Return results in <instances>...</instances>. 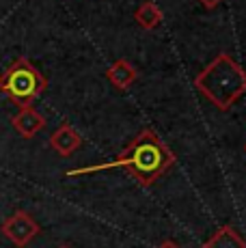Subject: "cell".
Wrapping results in <instances>:
<instances>
[{"label":"cell","mask_w":246,"mask_h":248,"mask_svg":"<svg viewBox=\"0 0 246 248\" xmlns=\"http://www.w3.org/2000/svg\"><path fill=\"white\" fill-rule=\"evenodd\" d=\"M134 20L138 22L145 31H151V28H155L160 22H162V11H160V7L154 2V0H145V2L136 9Z\"/></svg>","instance_id":"9"},{"label":"cell","mask_w":246,"mask_h":248,"mask_svg":"<svg viewBox=\"0 0 246 248\" xmlns=\"http://www.w3.org/2000/svg\"><path fill=\"white\" fill-rule=\"evenodd\" d=\"M48 82L28 59H17L2 76H0V91L9 95L13 104L20 108L32 106L37 97L46 91Z\"/></svg>","instance_id":"3"},{"label":"cell","mask_w":246,"mask_h":248,"mask_svg":"<svg viewBox=\"0 0 246 248\" xmlns=\"http://www.w3.org/2000/svg\"><path fill=\"white\" fill-rule=\"evenodd\" d=\"M59 248H69V246H59Z\"/></svg>","instance_id":"12"},{"label":"cell","mask_w":246,"mask_h":248,"mask_svg":"<svg viewBox=\"0 0 246 248\" xmlns=\"http://www.w3.org/2000/svg\"><path fill=\"white\" fill-rule=\"evenodd\" d=\"M173 164H175L173 151L155 136V132L143 130L125 147V151L117 160L106 162V164H97V166L72 169L67 170V177L99 173V170H110V169H125L140 186H151L155 179L162 177Z\"/></svg>","instance_id":"1"},{"label":"cell","mask_w":246,"mask_h":248,"mask_svg":"<svg viewBox=\"0 0 246 248\" xmlns=\"http://www.w3.org/2000/svg\"><path fill=\"white\" fill-rule=\"evenodd\" d=\"M106 78H108V82H110L115 89L127 91L132 84L136 82V78H138V71L132 67L127 61L119 59L117 63H112L110 67L106 69Z\"/></svg>","instance_id":"7"},{"label":"cell","mask_w":246,"mask_h":248,"mask_svg":"<svg viewBox=\"0 0 246 248\" xmlns=\"http://www.w3.org/2000/svg\"><path fill=\"white\" fill-rule=\"evenodd\" d=\"M80 145H82V136H80L69 123L59 125L50 136V147L61 155V158L74 155L76 151L80 149Z\"/></svg>","instance_id":"5"},{"label":"cell","mask_w":246,"mask_h":248,"mask_svg":"<svg viewBox=\"0 0 246 248\" xmlns=\"http://www.w3.org/2000/svg\"><path fill=\"white\" fill-rule=\"evenodd\" d=\"M11 125L22 138H35L46 127V117L32 106L20 108V112L11 119Z\"/></svg>","instance_id":"6"},{"label":"cell","mask_w":246,"mask_h":248,"mask_svg":"<svg viewBox=\"0 0 246 248\" xmlns=\"http://www.w3.org/2000/svg\"><path fill=\"white\" fill-rule=\"evenodd\" d=\"M199 2H201L205 9H216L222 2V0H199Z\"/></svg>","instance_id":"10"},{"label":"cell","mask_w":246,"mask_h":248,"mask_svg":"<svg viewBox=\"0 0 246 248\" xmlns=\"http://www.w3.org/2000/svg\"><path fill=\"white\" fill-rule=\"evenodd\" d=\"M0 231H2V235L7 237L13 246L26 248L37 235H39V225H37V220L28 212L17 209L15 214H11V216L2 222Z\"/></svg>","instance_id":"4"},{"label":"cell","mask_w":246,"mask_h":248,"mask_svg":"<svg viewBox=\"0 0 246 248\" xmlns=\"http://www.w3.org/2000/svg\"><path fill=\"white\" fill-rule=\"evenodd\" d=\"M195 89L220 110H229L246 93V71L229 54H218L195 78Z\"/></svg>","instance_id":"2"},{"label":"cell","mask_w":246,"mask_h":248,"mask_svg":"<svg viewBox=\"0 0 246 248\" xmlns=\"http://www.w3.org/2000/svg\"><path fill=\"white\" fill-rule=\"evenodd\" d=\"M203 248H246V242L233 227L225 225L203 244Z\"/></svg>","instance_id":"8"},{"label":"cell","mask_w":246,"mask_h":248,"mask_svg":"<svg viewBox=\"0 0 246 248\" xmlns=\"http://www.w3.org/2000/svg\"><path fill=\"white\" fill-rule=\"evenodd\" d=\"M155 248H179L177 244H175V242H171V240H167V242H162V244L160 246H155Z\"/></svg>","instance_id":"11"}]
</instances>
